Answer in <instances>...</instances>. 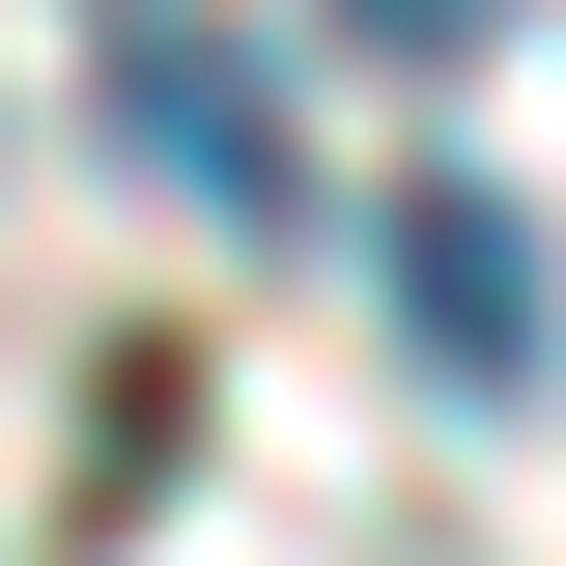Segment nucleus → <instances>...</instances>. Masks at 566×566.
Here are the masks:
<instances>
[{
	"mask_svg": "<svg viewBox=\"0 0 566 566\" xmlns=\"http://www.w3.org/2000/svg\"><path fill=\"white\" fill-rule=\"evenodd\" d=\"M397 340L453 368V397H510V368H538V227H510L482 170H424V199H397Z\"/></svg>",
	"mask_w": 566,
	"mask_h": 566,
	"instance_id": "nucleus-1",
	"label": "nucleus"
},
{
	"mask_svg": "<svg viewBox=\"0 0 566 566\" xmlns=\"http://www.w3.org/2000/svg\"><path fill=\"white\" fill-rule=\"evenodd\" d=\"M114 142L170 170V199L283 227V114H255V57H227V29H142V57H114Z\"/></svg>",
	"mask_w": 566,
	"mask_h": 566,
	"instance_id": "nucleus-2",
	"label": "nucleus"
},
{
	"mask_svg": "<svg viewBox=\"0 0 566 566\" xmlns=\"http://www.w3.org/2000/svg\"><path fill=\"white\" fill-rule=\"evenodd\" d=\"M312 29H368V57H482L510 0H312Z\"/></svg>",
	"mask_w": 566,
	"mask_h": 566,
	"instance_id": "nucleus-3",
	"label": "nucleus"
}]
</instances>
